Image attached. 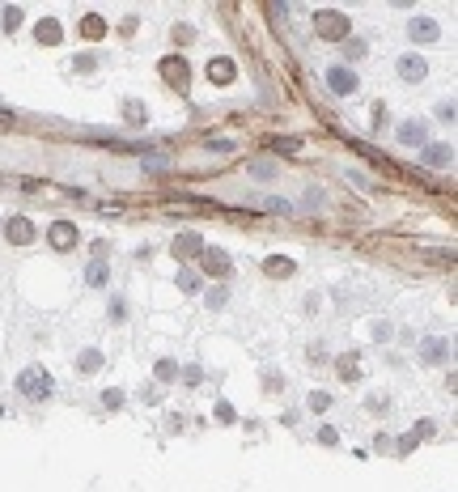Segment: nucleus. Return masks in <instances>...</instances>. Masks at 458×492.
Masks as SVG:
<instances>
[{"mask_svg": "<svg viewBox=\"0 0 458 492\" xmlns=\"http://www.w3.org/2000/svg\"><path fill=\"white\" fill-rule=\"evenodd\" d=\"M77 369L81 374H98L102 369V353H98V348H85V353L77 357Z\"/></svg>", "mask_w": 458, "mask_h": 492, "instance_id": "obj_17", "label": "nucleus"}, {"mask_svg": "<svg viewBox=\"0 0 458 492\" xmlns=\"http://www.w3.org/2000/svg\"><path fill=\"white\" fill-rule=\"evenodd\" d=\"M204 272L208 276H229V255L221 246H204Z\"/></svg>", "mask_w": 458, "mask_h": 492, "instance_id": "obj_9", "label": "nucleus"}, {"mask_svg": "<svg viewBox=\"0 0 458 492\" xmlns=\"http://www.w3.org/2000/svg\"><path fill=\"white\" fill-rule=\"evenodd\" d=\"M85 280H89V285L98 289V285H107V280H111V272H107V263H89L85 267Z\"/></svg>", "mask_w": 458, "mask_h": 492, "instance_id": "obj_20", "label": "nucleus"}, {"mask_svg": "<svg viewBox=\"0 0 458 492\" xmlns=\"http://www.w3.org/2000/svg\"><path fill=\"white\" fill-rule=\"evenodd\" d=\"M420 161H425L429 170H446L454 161V149L450 145H425V153H420Z\"/></svg>", "mask_w": 458, "mask_h": 492, "instance_id": "obj_10", "label": "nucleus"}, {"mask_svg": "<svg viewBox=\"0 0 458 492\" xmlns=\"http://www.w3.org/2000/svg\"><path fill=\"white\" fill-rule=\"evenodd\" d=\"M335 369H340V378H344V382L361 378V357H357V353H348V357H340V361H335Z\"/></svg>", "mask_w": 458, "mask_h": 492, "instance_id": "obj_15", "label": "nucleus"}, {"mask_svg": "<svg viewBox=\"0 0 458 492\" xmlns=\"http://www.w3.org/2000/svg\"><path fill=\"white\" fill-rule=\"evenodd\" d=\"M407 34H412V43H416V39H420V43H433L441 30H437L433 17H412V21H407Z\"/></svg>", "mask_w": 458, "mask_h": 492, "instance_id": "obj_11", "label": "nucleus"}, {"mask_svg": "<svg viewBox=\"0 0 458 492\" xmlns=\"http://www.w3.org/2000/svg\"><path fill=\"white\" fill-rule=\"evenodd\" d=\"M179 289L195 293V289H200V276H195V272H179Z\"/></svg>", "mask_w": 458, "mask_h": 492, "instance_id": "obj_21", "label": "nucleus"}, {"mask_svg": "<svg viewBox=\"0 0 458 492\" xmlns=\"http://www.w3.org/2000/svg\"><path fill=\"white\" fill-rule=\"evenodd\" d=\"M327 85H331V94H335V98H348V94H357V89H361L357 73H352V68H344V64L327 68Z\"/></svg>", "mask_w": 458, "mask_h": 492, "instance_id": "obj_3", "label": "nucleus"}, {"mask_svg": "<svg viewBox=\"0 0 458 492\" xmlns=\"http://www.w3.org/2000/svg\"><path fill=\"white\" fill-rule=\"evenodd\" d=\"M412 433H416V437H429V433H433V420H420V425H416Z\"/></svg>", "mask_w": 458, "mask_h": 492, "instance_id": "obj_28", "label": "nucleus"}, {"mask_svg": "<svg viewBox=\"0 0 458 492\" xmlns=\"http://www.w3.org/2000/svg\"><path fill=\"white\" fill-rule=\"evenodd\" d=\"M450 357V340L441 335H429V340H420V361H429V365H441Z\"/></svg>", "mask_w": 458, "mask_h": 492, "instance_id": "obj_7", "label": "nucleus"}, {"mask_svg": "<svg viewBox=\"0 0 458 492\" xmlns=\"http://www.w3.org/2000/svg\"><path fill=\"white\" fill-rule=\"evenodd\" d=\"M395 136L399 145H429V119H403Z\"/></svg>", "mask_w": 458, "mask_h": 492, "instance_id": "obj_5", "label": "nucleus"}, {"mask_svg": "<svg viewBox=\"0 0 458 492\" xmlns=\"http://www.w3.org/2000/svg\"><path fill=\"white\" fill-rule=\"evenodd\" d=\"M399 77H403L407 85L425 81V77H429V60H425V55H416V51H412V55H399Z\"/></svg>", "mask_w": 458, "mask_h": 492, "instance_id": "obj_4", "label": "nucleus"}, {"mask_svg": "<svg viewBox=\"0 0 458 492\" xmlns=\"http://www.w3.org/2000/svg\"><path fill=\"white\" fill-rule=\"evenodd\" d=\"M314 34H319V39H331V43H344L352 34V21L344 13H335V9H319L314 13Z\"/></svg>", "mask_w": 458, "mask_h": 492, "instance_id": "obj_2", "label": "nucleus"}, {"mask_svg": "<svg viewBox=\"0 0 458 492\" xmlns=\"http://www.w3.org/2000/svg\"><path fill=\"white\" fill-rule=\"evenodd\" d=\"M17 21H21V9H5V30H17Z\"/></svg>", "mask_w": 458, "mask_h": 492, "instance_id": "obj_25", "label": "nucleus"}, {"mask_svg": "<svg viewBox=\"0 0 458 492\" xmlns=\"http://www.w3.org/2000/svg\"><path fill=\"white\" fill-rule=\"evenodd\" d=\"M102 403H107V407H119V403H123V391H107V395H102Z\"/></svg>", "mask_w": 458, "mask_h": 492, "instance_id": "obj_26", "label": "nucleus"}, {"mask_svg": "<svg viewBox=\"0 0 458 492\" xmlns=\"http://www.w3.org/2000/svg\"><path fill=\"white\" fill-rule=\"evenodd\" d=\"M34 34H39V43H47V47H55L60 43V21H39V30H34Z\"/></svg>", "mask_w": 458, "mask_h": 492, "instance_id": "obj_18", "label": "nucleus"}, {"mask_svg": "<svg viewBox=\"0 0 458 492\" xmlns=\"http://www.w3.org/2000/svg\"><path fill=\"white\" fill-rule=\"evenodd\" d=\"M310 407H314V412H327V407H331V395H327V391H314V395H310Z\"/></svg>", "mask_w": 458, "mask_h": 492, "instance_id": "obj_22", "label": "nucleus"}, {"mask_svg": "<svg viewBox=\"0 0 458 492\" xmlns=\"http://www.w3.org/2000/svg\"><path fill=\"white\" fill-rule=\"evenodd\" d=\"M174 374H179V365H174V361H157V378H161V382H170Z\"/></svg>", "mask_w": 458, "mask_h": 492, "instance_id": "obj_23", "label": "nucleus"}, {"mask_svg": "<svg viewBox=\"0 0 458 492\" xmlns=\"http://www.w3.org/2000/svg\"><path fill=\"white\" fill-rule=\"evenodd\" d=\"M208 81L229 85V81H234V64H229V60H213V64H208Z\"/></svg>", "mask_w": 458, "mask_h": 492, "instance_id": "obj_13", "label": "nucleus"}, {"mask_svg": "<svg viewBox=\"0 0 458 492\" xmlns=\"http://www.w3.org/2000/svg\"><path fill=\"white\" fill-rule=\"evenodd\" d=\"M17 391H21V399H51L55 382H51V374L43 365H30V369L17 374Z\"/></svg>", "mask_w": 458, "mask_h": 492, "instance_id": "obj_1", "label": "nucleus"}, {"mask_svg": "<svg viewBox=\"0 0 458 492\" xmlns=\"http://www.w3.org/2000/svg\"><path fill=\"white\" fill-rule=\"evenodd\" d=\"M161 73H166V81H170V85L187 89V64H183V60H166V68H161Z\"/></svg>", "mask_w": 458, "mask_h": 492, "instance_id": "obj_12", "label": "nucleus"}, {"mask_svg": "<svg viewBox=\"0 0 458 492\" xmlns=\"http://www.w3.org/2000/svg\"><path fill=\"white\" fill-rule=\"evenodd\" d=\"M225 297H229V293H225V289L217 285L213 293H208V306H213V310H221V306H225Z\"/></svg>", "mask_w": 458, "mask_h": 492, "instance_id": "obj_24", "label": "nucleus"}, {"mask_svg": "<svg viewBox=\"0 0 458 492\" xmlns=\"http://www.w3.org/2000/svg\"><path fill=\"white\" fill-rule=\"evenodd\" d=\"M81 34H85V39H102V34H107V21H102L98 13H89V17L81 21Z\"/></svg>", "mask_w": 458, "mask_h": 492, "instance_id": "obj_19", "label": "nucleus"}, {"mask_svg": "<svg viewBox=\"0 0 458 492\" xmlns=\"http://www.w3.org/2000/svg\"><path fill=\"white\" fill-rule=\"evenodd\" d=\"M204 255V238L200 234H179L174 238V259H195Z\"/></svg>", "mask_w": 458, "mask_h": 492, "instance_id": "obj_8", "label": "nucleus"}, {"mask_svg": "<svg viewBox=\"0 0 458 492\" xmlns=\"http://www.w3.org/2000/svg\"><path fill=\"white\" fill-rule=\"evenodd\" d=\"M47 242L55 246V251H73V246H77V225L73 221H55L47 229Z\"/></svg>", "mask_w": 458, "mask_h": 492, "instance_id": "obj_6", "label": "nucleus"}, {"mask_svg": "<svg viewBox=\"0 0 458 492\" xmlns=\"http://www.w3.org/2000/svg\"><path fill=\"white\" fill-rule=\"evenodd\" d=\"M9 238H13V242H30V238H34L30 217H13V221H9Z\"/></svg>", "mask_w": 458, "mask_h": 492, "instance_id": "obj_16", "label": "nucleus"}, {"mask_svg": "<svg viewBox=\"0 0 458 492\" xmlns=\"http://www.w3.org/2000/svg\"><path fill=\"white\" fill-rule=\"evenodd\" d=\"M319 441H323V446H335V429H331V425H323V429H319Z\"/></svg>", "mask_w": 458, "mask_h": 492, "instance_id": "obj_27", "label": "nucleus"}, {"mask_svg": "<svg viewBox=\"0 0 458 492\" xmlns=\"http://www.w3.org/2000/svg\"><path fill=\"white\" fill-rule=\"evenodd\" d=\"M263 272L285 280V276H293V259H285V255H272V259H263Z\"/></svg>", "mask_w": 458, "mask_h": 492, "instance_id": "obj_14", "label": "nucleus"}]
</instances>
